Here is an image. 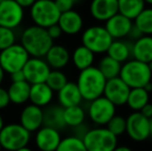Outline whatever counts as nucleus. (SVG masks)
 Returning a JSON list of instances; mask_svg holds the SVG:
<instances>
[{"label": "nucleus", "instance_id": "obj_1", "mask_svg": "<svg viewBox=\"0 0 152 151\" xmlns=\"http://www.w3.org/2000/svg\"><path fill=\"white\" fill-rule=\"evenodd\" d=\"M20 44L30 57L44 58L49 49L54 44V40L48 34L47 29L29 25L21 33Z\"/></svg>", "mask_w": 152, "mask_h": 151}, {"label": "nucleus", "instance_id": "obj_2", "mask_svg": "<svg viewBox=\"0 0 152 151\" xmlns=\"http://www.w3.org/2000/svg\"><path fill=\"white\" fill-rule=\"evenodd\" d=\"M76 83L83 101H91L104 94L107 79L97 67L92 65L88 69L80 71Z\"/></svg>", "mask_w": 152, "mask_h": 151}, {"label": "nucleus", "instance_id": "obj_3", "mask_svg": "<svg viewBox=\"0 0 152 151\" xmlns=\"http://www.w3.org/2000/svg\"><path fill=\"white\" fill-rule=\"evenodd\" d=\"M119 78L129 88H144L150 83L152 73L148 63L129 59L122 63Z\"/></svg>", "mask_w": 152, "mask_h": 151}, {"label": "nucleus", "instance_id": "obj_4", "mask_svg": "<svg viewBox=\"0 0 152 151\" xmlns=\"http://www.w3.org/2000/svg\"><path fill=\"white\" fill-rule=\"evenodd\" d=\"M60 15L54 0H36L29 7V17L33 25L45 29L57 24Z\"/></svg>", "mask_w": 152, "mask_h": 151}, {"label": "nucleus", "instance_id": "obj_5", "mask_svg": "<svg viewBox=\"0 0 152 151\" xmlns=\"http://www.w3.org/2000/svg\"><path fill=\"white\" fill-rule=\"evenodd\" d=\"M31 139V133L20 123L4 124L0 131V145L2 150L16 151L28 146Z\"/></svg>", "mask_w": 152, "mask_h": 151}, {"label": "nucleus", "instance_id": "obj_6", "mask_svg": "<svg viewBox=\"0 0 152 151\" xmlns=\"http://www.w3.org/2000/svg\"><path fill=\"white\" fill-rule=\"evenodd\" d=\"M82 140L87 151H113L118 145V138L104 126L88 128Z\"/></svg>", "mask_w": 152, "mask_h": 151}, {"label": "nucleus", "instance_id": "obj_7", "mask_svg": "<svg viewBox=\"0 0 152 151\" xmlns=\"http://www.w3.org/2000/svg\"><path fill=\"white\" fill-rule=\"evenodd\" d=\"M81 42L83 46L88 48L94 54H104L113 42V38L104 26L92 25L83 31Z\"/></svg>", "mask_w": 152, "mask_h": 151}, {"label": "nucleus", "instance_id": "obj_8", "mask_svg": "<svg viewBox=\"0 0 152 151\" xmlns=\"http://www.w3.org/2000/svg\"><path fill=\"white\" fill-rule=\"evenodd\" d=\"M29 58L30 56L22 44L16 42L0 51V66L4 73L10 75L15 71H22Z\"/></svg>", "mask_w": 152, "mask_h": 151}, {"label": "nucleus", "instance_id": "obj_9", "mask_svg": "<svg viewBox=\"0 0 152 151\" xmlns=\"http://www.w3.org/2000/svg\"><path fill=\"white\" fill-rule=\"evenodd\" d=\"M87 115L89 119L97 126H104L114 115H116V106L113 105L104 95L89 101Z\"/></svg>", "mask_w": 152, "mask_h": 151}, {"label": "nucleus", "instance_id": "obj_10", "mask_svg": "<svg viewBox=\"0 0 152 151\" xmlns=\"http://www.w3.org/2000/svg\"><path fill=\"white\" fill-rule=\"evenodd\" d=\"M25 18V8L15 0L0 1V26L10 29L20 27Z\"/></svg>", "mask_w": 152, "mask_h": 151}, {"label": "nucleus", "instance_id": "obj_11", "mask_svg": "<svg viewBox=\"0 0 152 151\" xmlns=\"http://www.w3.org/2000/svg\"><path fill=\"white\" fill-rule=\"evenodd\" d=\"M150 120L140 112H132L126 117L125 133L134 142L145 141L150 137Z\"/></svg>", "mask_w": 152, "mask_h": 151}, {"label": "nucleus", "instance_id": "obj_12", "mask_svg": "<svg viewBox=\"0 0 152 151\" xmlns=\"http://www.w3.org/2000/svg\"><path fill=\"white\" fill-rule=\"evenodd\" d=\"M25 81L32 84L45 83L51 71V67L44 58L30 57L22 69Z\"/></svg>", "mask_w": 152, "mask_h": 151}, {"label": "nucleus", "instance_id": "obj_13", "mask_svg": "<svg viewBox=\"0 0 152 151\" xmlns=\"http://www.w3.org/2000/svg\"><path fill=\"white\" fill-rule=\"evenodd\" d=\"M130 88L119 77L107 80L104 90V96L116 107L126 105Z\"/></svg>", "mask_w": 152, "mask_h": 151}, {"label": "nucleus", "instance_id": "obj_14", "mask_svg": "<svg viewBox=\"0 0 152 151\" xmlns=\"http://www.w3.org/2000/svg\"><path fill=\"white\" fill-rule=\"evenodd\" d=\"M62 137L58 129L42 125L35 131L34 143L39 151H56Z\"/></svg>", "mask_w": 152, "mask_h": 151}, {"label": "nucleus", "instance_id": "obj_15", "mask_svg": "<svg viewBox=\"0 0 152 151\" xmlns=\"http://www.w3.org/2000/svg\"><path fill=\"white\" fill-rule=\"evenodd\" d=\"M20 124L29 133H35L44 125V110L35 105L25 106L20 114Z\"/></svg>", "mask_w": 152, "mask_h": 151}, {"label": "nucleus", "instance_id": "obj_16", "mask_svg": "<svg viewBox=\"0 0 152 151\" xmlns=\"http://www.w3.org/2000/svg\"><path fill=\"white\" fill-rule=\"evenodd\" d=\"M134 21L119 12L104 22V28L113 39H123L128 36Z\"/></svg>", "mask_w": 152, "mask_h": 151}, {"label": "nucleus", "instance_id": "obj_17", "mask_svg": "<svg viewBox=\"0 0 152 151\" xmlns=\"http://www.w3.org/2000/svg\"><path fill=\"white\" fill-rule=\"evenodd\" d=\"M89 12L94 20L106 22L118 14V2L117 0H91Z\"/></svg>", "mask_w": 152, "mask_h": 151}, {"label": "nucleus", "instance_id": "obj_18", "mask_svg": "<svg viewBox=\"0 0 152 151\" xmlns=\"http://www.w3.org/2000/svg\"><path fill=\"white\" fill-rule=\"evenodd\" d=\"M57 24L62 32L66 35H76L82 31L84 27V20L80 12L75 9L61 12Z\"/></svg>", "mask_w": 152, "mask_h": 151}, {"label": "nucleus", "instance_id": "obj_19", "mask_svg": "<svg viewBox=\"0 0 152 151\" xmlns=\"http://www.w3.org/2000/svg\"><path fill=\"white\" fill-rule=\"evenodd\" d=\"M44 59L51 69H62L69 63L70 53L67 48L62 44H53L45 55Z\"/></svg>", "mask_w": 152, "mask_h": 151}, {"label": "nucleus", "instance_id": "obj_20", "mask_svg": "<svg viewBox=\"0 0 152 151\" xmlns=\"http://www.w3.org/2000/svg\"><path fill=\"white\" fill-rule=\"evenodd\" d=\"M57 99L62 108L79 106L83 101V97L81 95L78 86H77V83L69 82V81L60 90L57 91Z\"/></svg>", "mask_w": 152, "mask_h": 151}, {"label": "nucleus", "instance_id": "obj_21", "mask_svg": "<svg viewBox=\"0 0 152 151\" xmlns=\"http://www.w3.org/2000/svg\"><path fill=\"white\" fill-rule=\"evenodd\" d=\"M54 98V91L46 84H32L30 86L29 93V101L32 105H35L39 108H45L51 105Z\"/></svg>", "mask_w": 152, "mask_h": 151}, {"label": "nucleus", "instance_id": "obj_22", "mask_svg": "<svg viewBox=\"0 0 152 151\" xmlns=\"http://www.w3.org/2000/svg\"><path fill=\"white\" fill-rule=\"evenodd\" d=\"M132 59L149 63L152 61V35H142L132 44Z\"/></svg>", "mask_w": 152, "mask_h": 151}, {"label": "nucleus", "instance_id": "obj_23", "mask_svg": "<svg viewBox=\"0 0 152 151\" xmlns=\"http://www.w3.org/2000/svg\"><path fill=\"white\" fill-rule=\"evenodd\" d=\"M30 86L27 81L21 82H12L6 89L10 97V101L15 105H23L29 101Z\"/></svg>", "mask_w": 152, "mask_h": 151}, {"label": "nucleus", "instance_id": "obj_24", "mask_svg": "<svg viewBox=\"0 0 152 151\" xmlns=\"http://www.w3.org/2000/svg\"><path fill=\"white\" fill-rule=\"evenodd\" d=\"M107 55L122 64L132 58V44L123 39H113Z\"/></svg>", "mask_w": 152, "mask_h": 151}, {"label": "nucleus", "instance_id": "obj_25", "mask_svg": "<svg viewBox=\"0 0 152 151\" xmlns=\"http://www.w3.org/2000/svg\"><path fill=\"white\" fill-rule=\"evenodd\" d=\"M63 110L60 105H49L44 110V125L55 129H63L66 126L63 118Z\"/></svg>", "mask_w": 152, "mask_h": 151}, {"label": "nucleus", "instance_id": "obj_26", "mask_svg": "<svg viewBox=\"0 0 152 151\" xmlns=\"http://www.w3.org/2000/svg\"><path fill=\"white\" fill-rule=\"evenodd\" d=\"M94 59H95V54L83 44L77 47L70 55V60L78 71H83L92 66Z\"/></svg>", "mask_w": 152, "mask_h": 151}, {"label": "nucleus", "instance_id": "obj_27", "mask_svg": "<svg viewBox=\"0 0 152 151\" xmlns=\"http://www.w3.org/2000/svg\"><path fill=\"white\" fill-rule=\"evenodd\" d=\"M145 88H130L126 105L132 112H140L146 104L149 103L150 95Z\"/></svg>", "mask_w": 152, "mask_h": 151}, {"label": "nucleus", "instance_id": "obj_28", "mask_svg": "<svg viewBox=\"0 0 152 151\" xmlns=\"http://www.w3.org/2000/svg\"><path fill=\"white\" fill-rule=\"evenodd\" d=\"M118 12L134 21L136 17L146 7L144 0H117Z\"/></svg>", "mask_w": 152, "mask_h": 151}, {"label": "nucleus", "instance_id": "obj_29", "mask_svg": "<svg viewBox=\"0 0 152 151\" xmlns=\"http://www.w3.org/2000/svg\"><path fill=\"white\" fill-rule=\"evenodd\" d=\"M63 118L66 126L75 128L84 123L86 119V111L84 110V108L81 107V105L64 108Z\"/></svg>", "mask_w": 152, "mask_h": 151}, {"label": "nucleus", "instance_id": "obj_30", "mask_svg": "<svg viewBox=\"0 0 152 151\" xmlns=\"http://www.w3.org/2000/svg\"><path fill=\"white\" fill-rule=\"evenodd\" d=\"M121 63L116 61L115 59L111 58L108 55H104L98 62L97 67L99 69V71L102 74V76L107 79L110 80L113 78H117L120 75L121 71Z\"/></svg>", "mask_w": 152, "mask_h": 151}, {"label": "nucleus", "instance_id": "obj_31", "mask_svg": "<svg viewBox=\"0 0 152 151\" xmlns=\"http://www.w3.org/2000/svg\"><path fill=\"white\" fill-rule=\"evenodd\" d=\"M134 25L143 35H152V7H145L136 17Z\"/></svg>", "mask_w": 152, "mask_h": 151}, {"label": "nucleus", "instance_id": "obj_32", "mask_svg": "<svg viewBox=\"0 0 152 151\" xmlns=\"http://www.w3.org/2000/svg\"><path fill=\"white\" fill-rule=\"evenodd\" d=\"M56 151H87V149L83 140L72 135L62 138Z\"/></svg>", "mask_w": 152, "mask_h": 151}, {"label": "nucleus", "instance_id": "obj_33", "mask_svg": "<svg viewBox=\"0 0 152 151\" xmlns=\"http://www.w3.org/2000/svg\"><path fill=\"white\" fill-rule=\"evenodd\" d=\"M68 82L67 76L61 69H51L48 78L46 80V84L52 89L54 92L59 91L66 83Z\"/></svg>", "mask_w": 152, "mask_h": 151}, {"label": "nucleus", "instance_id": "obj_34", "mask_svg": "<svg viewBox=\"0 0 152 151\" xmlns=\"http://www.w3.org/2000/svg\"><path fill=\"white\" fill-rule=\"evenodd\" d=\"M107 128L115 135L117 138L125 133L126 129V118L122 115H114L107 123Z\"/></svg>", "mask_w": 152, "mask_h": 151}, {"label": "nucleus", "instance_id": "obj_35", "mask_svg": "<svg viewBox=\"0 0 152 151\" xmlns=\"http://www.w3.org/2000/svg\"><path fill=\"white\" fill-rule=\"evenodd\" d=\"M17 42V34L14 29L0 26V51Z\"/></svg>", "mask_w": 152, "mask_h": 151}, {"label": "nucleus", "instance_id": "obj_36", "mask_svg": "<svg viewBox=\"0 0 152 151\" xmlns=\"http://www.w3.org/2000/svg\"><path fill=\"white\" fill-rule=\"evenodd\" d=\"M54 2L60 12H68V10L72 9L75 3H76L74 0H54Z\"/></svg>", "mask_w": 152, "mask_h": 151}, {"label": "nucleus", "instance_id": "obj_37", "mask_svg": "<svg viewBox=\"0 0 152 151\" xmlns=\"http://www.w3.org/2000/svg\"><path fill=\"white\" fill-rule=\"evenodd\" d=\"M10 104L7 90L0 86V110H4Z\"/></svg>", "mask_w": 152, "mask_h": 151}, {"label": "nucleus", "instance_id": "obj_38", "mask_svg": "<svg viewBox=\"0 0 152 151\" xmlns=\"http://www.w3.org/2000/svg\"><path fill=\"white\" fill-rule=\"evenodd\" d=\"M47 31H48V34L50 35V37L52 38L53 40L61 37V35L63 34V32H62L61 28L59 27L58 24H55V25L50 26L49 28H47Z\"/></svg>", "mask_w": 152, "mask_h": 151}, {"label": "nucleus", "instance_id": "obj_39", "mask_svg": "<svg viewBox=\"0 0 152 151\" xmlns=\"http://www.w3.org/2000/svg\"><path fill=\"white\" fill-rule=\"evenodd\" d=\"M140 113L142 115H144L146 118L152 119V104H150V103L146 104V105L141 109Z\"/></svg>", "mask_w": 152, "mask_h": 151}, {"label": "nucleus", "instance_id": "obj_40", "mask_svg": "<svg viewBox=\"0 0 152 151\" xmlns=\"http://www.w3.org/2000/svg\"><path fill=\"white\" fill-rule=\"evenodd\" d=\"M10 80H12V82H21V81H25L24 74H23L22 71H15V73L10 74Z\"/></svg>", "mask_w": 152, "mask_h": 151}, {"label": "nucleus", "instance_id": "obj_41", "mask_svg": "<svg viewBox=\"0 0 152 151\" xmlns=\"http://www.w3.org/2000/svg\"><path fill=\"white\" fill-rule=\"evenodd\" d=\"M142 35L143 34L141 33V31L134 25V26H132V30H130L129 34H128V36H130L134 40H136V39H138L139 37L142 36Z\"/></svg>", "mask_w": 152, "mask_h": 151}, {"label": "nucleus", "instance_id": "obj_42", "mask_svg": "<svg viewBox=\"0 0 152 151\" xmlns=\"http://www.w3.org/2000/svg\"><path fill=\"white\" fill-rule=\"evenodd\" d=\"M18 4H20L23 8H29L36 0H15Z\"/></svg>", "mask_w": 152, "mask_h": 151}, {"label": "nucleus", "instance_id": "obj_43", "mask_svg": "<svg viewBox=\"0 0 152 151\" xmlns=\"http://www.w3.org/2000/svg\"><path fill=\"white\" fill-rule=\"evenodd\" d=\"M113 151H132V149L130 147H128V146H124V145L118 146V145H117Z\"/></svg>", "mask_w": 152, "mask_h": 151}, {"label": "nucleus", "instance_id": "obj_44", "mask_svg": "<svg viewBox=\"0 0 152 151\" xmlns=\"http://www.w3.org/2000/svg\"><path fill=\"white\" fill-rule=\"evenodd\" d=\"M4 78H5V73H4V71L2 69V67L0 66V86H1V84L3 83Z\"/></svg>", "mask_w": 152, "mask_h": 151}, {"label": "nucleus", "instance_id": "obj_45", "mask_svg": "<svg viewBox=\"0 0 152 151\" xmlns=\"http://www.w3.org/2000/svg\"><path fill=\"white\" fill-rule=\"evenodd\" d=\"M4 124H5V123H4V119H3V117H2V115L0 114V131H1L2 127L4 126Z\"/></svg>", "mask_w": 152, "mask_h": 151}, {"label": "nucleus", "instance_id": "obj_46", "mask_svg": "<svg viewBox=\"0 0 152 151\" xmlns=\"http://www.w3.org/2000/svg\"><path fill=\"white\" fill-rule=\"evenodd\" d=\"M16 151H33V150H32L31 148H29L28 146H26V147H23V148H21V149H18Z\"/></svg>", "mask_w": 152, "mask_h": 151}, {"label": "nucleus", "instance_id": "obj_47", "mask_svg": "<svg viewBox=\"0 0 152 151\" xmlns=\"http://www.w3.org/2000/svg\"><path fill=\"white\" fill-rule=\"evenodd\" d=\"M144 1H145V3H146V4H149V5L152 6V0H144Z\"/></svg>", "mask_w": 152, "mask_h": 151}, {"label": "nucleus", "instance_id": "obj_48", "mask_svg": "<svg viewBox=\"0 0 152 151\" xmlns=\"http://www.w3.org/2000/svg\"><path fill=\"white\" fill-rule=\"evenodd\" d=\"M150 137H152V119L150 120Z\"/></svg>", "mask_w": 152, "mask_h": 151}, {"label": "nucleus", "instance_id": "obj_49", "mask_svg": "<svg viewBox=\"0 0 152 151\" xmlns=\"http://www.w3.org/2000/svg\"><path fill=\"white\" fill-rule=\"evenodd\" d=\"M148 66H149V69H150V71H151V73H152V61H150V62L148 63Z\"/></svg>", "mask_w": 152, "mask_h": 151}, {"label": "nucleus", "instance_id": "obj_50", "mask_svg": "<svg viewBox=\"0 0 152 151\" xmlns=\"http://www.w3.org/2000/svg\"><path fill=\"white\" fill-rule=\"evenodd\" d=\"M149 84H150V88H151V92H152V78H151L150 83H149Z\"/></svg>", "mask_w": 152, "mask_h": 151}, {"label": "nucleus", "instance_id": "obj_51", "mask_svg": "<svg viewBox=\"0 0 152 151\" xmlns=\"http://www.w3.org/2000/svg\"><path fill=\"white\" fill-rule=\"evenodd\" d=\"M75 2H79V1H81V0H74Z\"/></svg>", "mask_w": 152, "mask_h": 151}, {"label": "nucleus", "instance_id": "obj_52", "mask_svg": "<svg viewBox=\"0 0 152 151\" xmlns=\"http://www.w3.org/2000/svg\"><path fill=\"white\" fill-rule=\"evenodd\" d=\"M0 151H2V148H1V145H0Z\"/></svg>", "mask_w": 152, "mask_h": 151}, {"label": "nucleus", "instance_id": "obj_53", "mask_svg": "<svg viewBox=\"0 0 152 151\" xmlns=\"http://www.w3.org/2000/svg\"><path fill=\"white\" fill-rule=\"evenodd\" d=\"M4 151H5V150H4Z\"/></svg>", "mask_w": 152, "mask_h": 151}]
</instances>
